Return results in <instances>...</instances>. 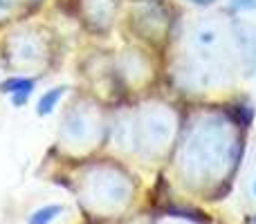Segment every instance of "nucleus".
Returning <instances> with one entry per match:
<instances>
[{
	"mask_svg": "<svg viewBox=\"0 0 256 224\" xmlns=\"http://www.w3.org/2000/svg\"><path fill=\"white\" fill-rule=\"evenodd\" d=\"M189 2H196V4H209V2H214V0H189Z\"/></svg>",
	"mask_w": 256,
	"mask_h": 224,
	"instance_id": "6",
	"label": "nucleus"
},
{
	"mask_svg": "<svg viewBox=\"0 0 256 224\" xmlns=\"http://www.w3.org/2000/svg\"><path fill=\"white\" fill-rule=\"evenodd\" d=\"M238 45H240V49H243L245 65L252 70L250 74H254V70H256V29H252V27H240Z\"/></svg>",
	"mask_w": 256,
	"mask_h": 224,
	"instance_id": "2",
	"label": "nucleus"
},
{
	"mask_svg": "<svg viewBox=\"0 0 256 224\" xmlns=\"http://www.w3.org/2000/svg\"><path fill=\"white\" fill-rule=\"evenodd\" d=\"M232 7H234L236 11H254L256 0H232Z\"/></svg>",
	"mask_w": 256,
	"mask_h": 224,
	"instance_id": "5",
	"label": "nucleus"
},
{
	"mask_svg": "<svg viewBox=\"0 0 256 224\" xmlns=\"http://www.w3.org/2000/svg\"><path fill=\"white\" fill-rule=\"evenodd\" d=\"M4 94H12V103L14 106H25L30 94L34 92V81L30 79H20V76H14V79H7L2 85H0Z\"/></svg>",
	"mask_w": 256,
	"mask_h": 224,
	"instance_id": "1",
	"label": "nucleus"
},
{
	"mask_svg": "<svg viewBox=\"0 0 256 224\" xmlns=\"http://www.w3.org/2000/svg\"><path fill=\"white\" fill-rule=\"evenodd\" d=\"M254 193H256V182H254Z\"/></svg>",
	"mask_w": 256,
	"mask_h": 224,
	"instance_id": "8",
	"label": "nucleus"
},
{
	"mask_svg": "<svg viewBox=\"0 0 256 224\" xmlns=\"http://www.w3.org/2000/svg\"><path fill=\"white\" fill-rule=\"evenodd\" d=\"M61 213H63L61 204H48V207L36 209V211L30 216L27 224H52L58 216H61Z\"/></svg>",
	"mask_w": 256,
	"mask_h": 224,
	"instance_id": "3",
	"label": "nucleus"
},
{
	"mask_svg": "<svg viewBox=\"0 0 256 224\" xmlns=\"http://www.w3.org/2000/svg\"><path fill=\"white\" fill-rule=\"evenodd\" d=\"M250 224H256V218H254V220H250Z\"/></svg>",
	"mask_w": 256,
	"mask_h": 224,
	"instance_id": "7",
	"label": "nucleus"
},
{
	"mask_svg": "<svg viewBox=\"0 0 256 224\" xmlns=\"http://www.w3.org/2000/svg\"><path fill=\"white\" fill-rule=\"evenodd\" d=\"M63 90L66 88H52V90H48V92L40 97V101H38V114L40 117L50 114L54 108H56V103L61 101V97H63Z\"/></svg>",
	"mask_w": 256,
	"mask_h": 224,
	"instance_id": "4",
	"label": "nucleus"
}]
</instances>
